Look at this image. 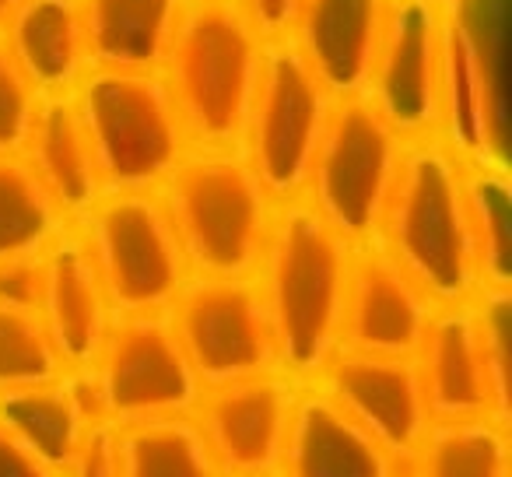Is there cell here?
<instances>
[{"label": "cell", "mask_w": 512, "mask_h": 477, "mask_svg": "<svg viewBox=\"0 0 512 477\" xmlns=\"http://www.w3.org/2000/svg\"><path fill=\"white\" fill-rule=\"evenodd\" d=\"M176 337L193 372L211 383H235L267 369L274 334L264 295L246 278H200L179 288Z\"/></svg>", "instance_id": "cell-9"}, {"label": "cell", "mask_w": 512, "mask_h": 477, "mask_svg": "<svg viewBox=\"0 0 512 477\" xmlns=\"http://www.w3.org/2000/svg\"><path fill=\"white\" fill-rule=\"evenodd\" d=\"M474 235L477 278L488 288H509L512 278V228H509V183L502 165H481L474 179L463 183Z\"/></svg>", "instance_id": "cell-25"}, {"label": "cell", "mask_w": 512, "mask_h": 477, "mask_svg": "<svg viewBox=\"0 0 512 477\" xmlns=\"http://www.w3.org/2000/svg\"><path fill=\"white\" fill-rule=\"evenodd\" d=\"M393 264L425 295L463 302L477 285L474 235L456 158L442 144H418L397 165L383 221Z\"/></svg>", "instance_id": "cell-3"}, {"label": "cell", "mask_w": 512, "mask_h": 477, "mask_svg": "<svg viewBox=\"0 0 512 477\" xmlns=\"http://www.w3.org/2000/svg\"><path fill=\"white\" fill-rule=\"evenodd\" d=\"M334 95L320 85L292 39L264 46L253 106L242 137L249 141V165L274 197H292L309 183L323 127Z\"/></svg>", "instance_id": "cell-7"}, {"label": "cell", "mask_w": 512, "mask_h": 477, "mask_svg": "<svg viewBox=\"0 0 512 477\" xmlns=\"http://www.w3.org/2000/svg\"><path fill=\"white\" fill-rule=\"evenodd\" d=\"M390 0H302L292 46L334 99L365 95Z\"/></svg>", "instance_id": "cell-13"}, {"label": "cell", "mask_w": 512, "mask_h": 477, "mask_svg": "<svg viewBox=\"0 0 512 477\" xmlns=\"http://www.w3.org/2000/svg\"><path fill=\"white\" fill-rule=\"evenodd\" d=\"M425 393L442 414H474L491 400L477 316L449 309L425 330Z\"/></svg>", "instance_id": "cell-22"}, {"label": "cell", "mask_w": 512, "mask_h": 477, "mask_svg": "<svg viewBox=\"0 0 512 477\" xmlns=\"http://www.w3.org/2000/svg\"><path fill=\"white\" fill-rule=\"evenodd\" d=\"M481 355L488 369V390L498 414H509V288H488L484 309L477 313Z\"/></svg>", "instance_id": "cell-29"}, {"label": "cell", "mask_w": 512, "mask_h": 477, "mask_svg": "<svg viewBox=\"0 0 512 477\" xmlns=\"http://www.w3.org/2000/svg\"><path fill=\"white\" fill-rule=\"evenodd\" d=\"M99 379L109 411L123 418L165 414L193 404L197 372L183 355L176 330L151 313H137L113 330Z\"/></svg>", "instance_id": "cell-11"}, {"label": "cell", "mask_w": 512, "mask_h": 477, "mask_svg": "<svg viewBox=\"0 0 512 477\" xmlns=\"http://www.w3.org/2000/svg\"><path fill=\"white\" fill-rule=\"evenodd\" d=\"M22 4V0H0V29L8 25V18L15 15V8Z\"/></svg>", "instance_id": "cell-36"}, {"label": "cell", "mask_w": 512, "mask_h": 477, "mask_svg": "<svg viewBox=\"0 0 512 477\" xmlns=\"http://www.w3.org/2000/svg\"><path fill=\"white\" fill-rule=\"evenodd\" d=\"M74 477H116V442L109 428H92L74 453Z\"/></svg>", "instance_id": "cell-33"}, {"label": "cell", "mask_w": 512, "mask_h": 477, "mask_svg": "<svg viewBox=\"0 0 512 477\" xmlns=\"http://www.w3.org/2000/svg\"><path fill=\"white\" fill-rule=\"evenodd\" d=\"M439 8L442 0H390L365 99L393 134L439 127Z\"/></svg>", "instance_id": "cell-10"}, {"label": "cell", "mask_w": 512, "mask_h": 477, "mask_svg": "<svg viewBox=\"0 0 512 477\" xmlns=\"http://www.w3.org/2000/svg\"><path fill=\"white\" fill-rule=\"evenodd\" d=\"M186 0H78L88 67L158 74Z\"/></svg>", "instance_id": "cell-17"}, {"label": "cell", "mask_w": 512, "mask_h": 477, "mask_svg": "<svg viewBox=\"0 0 512 477\" xmlns=\"http://www.w3.org/2000/svg\"><path fill=\"white\" fill-rule=\"evenodd\" d=\"M99 183L113 193H144L165 183L186 148L162 74L95 71L71 92Z\"/></svg>", "instance_id": "cell-5"}, {"label": "cell", "mask_w": 512, "mask_h": 477, "mask_svg": "<svg viewBox=\"0 0 512 477\" xmlns=\"http://www.w3.org/2000/svg\"><path fill=\"white\" fill-rule=\"evenodd\" d=\"M267 197L246 158L204 151L165 176L162 207L186 264L204 278H246L267 239Z\"/></svg>", "instance_id": "cell-4"}, {"label": "cell", "mask_w": 512, "mask_h": 477, "mask_svg": "<svg viewBox=\"0 0 512 477\" xmlns=\"http://www.w3.org/2000/svg\"><path fill=\"white\" fill-rule=\"evenodd\" d=\"M0 477H46L36 467V456H29L4 428H0Z\"/></svg>", "instance_id": "cell-35"}, {"label": "cell", "mask_w": 512, "mask_h": 477, "mask_svg": "<svg viewBox=\"0 0 512 477\" xmlns=\"http://www.w3.org/2000/svg\"><path fill=\"white\" fill-rule=\"evenodd\" d=\"M288 460L292 477H386L372 435L323 397L306 400L295 414Z\"/></svg>", "instance_id": "cell-21"}, {"label": "cell", "mask_w": 512, "mask_h": 477, "mask_svg": "<svg viewBox=\"0 0 512 477\" xmlns=\"http://www.w3.org/2000/svg\"><path fill=\"white\" fill-rule=\"evenodd\" d=\"M57 358L39 313L0 306V390L50 383L57 376Z\"/></svg>", "instance_id": "cell-27"}, {"label": "cell", "mask_w": 512, "mask_h": 477, "mask_svg": "<svg viewBox=\"0 0 512 477\" xmlns=\"http://www.w3.org/2000/svg\"><path fill=\"white\" fill-rule=\"evenodd\" d=\"M88 214V253L106 302L130 316L169 306L186 285V257L165 207L148 193H113Z\"/></svg>", "instance_id": "cell-8"}, {"label": "cell", "mask_w": 512, "mask_h": 477, "mask_svg": "<svg viewBox=\"0 0 512 477\" xmlns=\"http://www.w3.org/2000/svg\"><path fill=\"white\" fill-rule=\"evenodd\" d=\"M60 207L22 155H0V260L39 257L57 235Z\"/></svg>", "instance_id": "cell-24"}, {"label": "cell", "mask_w": 512, "mask_h": 477, "mask_svg": "<svg viewBox=\"0 0 512 477\" xmlns=\"http://www.w3.org/2000/svg\"><path fill=\"white\" fill-rule=\"evenodd\" d=\"M264 46L235 0H186L158 71L186 141L204 151H225L242 141Z\"/></svg>", "instance_id": "cell-1"}, {"label": "cell", "mask_w": 512, "mask_h": 477, "mask_svg": "<svg viewBox=\"0 0 512 477\" xmlns=\"http://www.w3.org/2000/svg\"><path fill=\"white\" fill-rule=\"evenodd\" d=\"M0 428L46 467H67L78 453V414L67 390L50 383L0 393Z\"/></svg>", "instance_id": "cell-23"}, {"label": "cell", "mask_w": 512, "mask_h": 477, "mask_svg": "<svg viewBox=\"0 0 512 477\" xmlns=\"http://www.w3.org/2000/svg\"><path fill=\"white\" fill-rule=\"evenodd\" d=\"M288 397L271 379H235L211 400V439L235 470H267L278 460Z\"/></svg>", "instance_id": "cell-20"}, {"label": "cell", "mask_w": 512, "mask_h": 477, "mask_svg": "<svg viewBox=\"0 0 512 477\" xmlns=\"http://www.w3.org/2000/svg\"><path fill=\"white\" fill-rule=\"evenodd\" d=\"M67 390V397H71V407H74V414H78V421L85 418V421H95V418H102V414L109 411V404H106V390H102V379L95 376H74L71 379V386H64Z\"/></svg>", "instance_id": "cell-34"}, {"label": "cell", "mask_w": 512, "mask_h": 477, "mask_svg": "<svg viewBox=\"0 0 512 477\" xmlns=\"http://www.w3.org/2000/svg\"><path fill=\"white\" fill-rule=\"evenodd\" d=\"M344 323L358 351L407 358L425 341V292L390 257L369 253L348 271Z\"/></svg>", "instance_id": "cell-14"}, {"label": "cell", "mask_w": 512, "mask_h": 477, "mask_svg": "<svg viewBox=\"0 0 512 477\" xmlns=\"http://www.w3.org/2000/svg\"><path fill=\"white\" fill-rule=\"evenodd\" d=\"M36 106H39V92L18 71L8 46L0 39V155H22L25 141H29Z\"/></svg>", "instance_id": "cell-30"}, {"label": "cell", "mask_w": 512, "mask_h": 477, "mask_svg": "<svg viewBox=\"0 0 512 477\" xmlns=\"http://www.w3.org/2000/svg\"><path fill=\"white\" fill-rule=\"evenodd\" d=\"M330 386L351 421L379 435L386 446L411 449L418 442L425 425V386L407 358L355 351L334 362Z\"/></svg>", "instance_id": "cell-15"}, {"label": "cell", "mask_w": 512, "mask_h": 477, "mask_svg": "<svg viewBox=\"0 0 512 477\" xmlns=\"http://www.w3.org/2000/svg\"><path fill=\"white\" fill-rule=\"evenodd\" d=\"M348 239L313 204H292L274 221L267 246V320L274 348L295 372H313L330 358L344 327Z\"/></svg>", "instance_id": "cell-2"}, {"label": "cell", "mask_w": 512, "mask_h": 477, "mask_svg": "<svg viewBox=\"0 0 512 477\" xmlns=\"http://www.w3.org/2000/svg\"><path fill=\"white\" fill-rule=\"evenodd\" d=\"M123 477H214L200 435L183 421H151L137 428L120 453Z\"/></svg>", "instance_id": "cell-26"}, {"label": "cell", "mask_w": 512, "mask_h": 477, "mask_svg": "<svg viewBox=\"0 0 512 477\" xmlns=\"http://www.w3.org/2000/svg\"><path fill=\"white\" fill-rule=\"evenodd\" d=\"M39 320L60 358L88 362L106 341V292L92 253L78 239H60L43 250V299Z\"/></svg>", "instance_id": "cell-16"}, {"label": "cell", "mask_w": 512, "mask_h": 477, "mask_svg": "<svg viewBox=\"0 0 512 477\" xmlns=\"http://www.w3.org/2000/svg\"><path fill=\"white\" fill-rule=\"evenodd\" d=\"M0 39L39 95H71L88 71L78 0H22Z\"/></svg>", "instance_id": "cell-18"}, {"label": "cell", "mask_w": 512, "mask_h": 477, "mask_svg": "<svg viewBox=\"0 0 512 477\" xmlns=\"http://www.w3.org/2000/svg\"><path fill=\"white\" fill-rule=\"evenodd\" d=\"M400 165V137L365 95L334 99L309 183L316 211L341 239H369L379 228Z\"/></svg>", "instance_id": "cell-6"}, {"label": "cell", "mask_w": 512, "mask_h": 477, "mask_svg": "<svg viewBox=\"0 0 512 477\" xmlns=\"http://www.w3.org/2000/svg\"><path fill=\"white\" fill-rule=\"evenodd\" d=\"M235 8L246 15V22L256 29L264 43L292 36V25L299 18L302 0H235Z\"/></svg>", "instance_id": "cell-32"}, {"label": "cell", "mask_w": 512, "mask_h": 477, "mask_svg": "<svg viewBox=\"0 0 512 477\" xmlns=\"http://www.w3.org/2000/svg\"><path fill=\"white\" fill-rule=\"evenodd\" d=\"M425 477H505V442L488 425H453L435 432Z\"/></svg>", "instance_id": "cell-28"}, {"label": "cell", "mask_w": 512, "mask_h": 477, "mask_svg": "<svg viewBox=\"0 0 512 477\" xmlns=\"http://www.w3.org/2000/svg\"><path fill=\"white\" fill-rule=\"evenodd\" d=\"M22 151L29 155L25 162L32 165L36 179L60 211H92L102 183L71 95H39L29 141Z\"/></svg>", "instance_id": "cell-19"}, {"label": "cell", "mask_w": 512, "mask_h": 477, "mask_svg": "<svg viewBox=\"0 0 512 477\" xmlns=\"http://www.w3.org/2000/svg\"><path fill=\"white\" fill-rule=\"evenodd\" d=\"M439 123L463 158L498 165V113L488 60L460 0H442L439 8Z\"/></svg>", "instance_id": "cell-12"}, {"label": "cell", "mask_w": 512, "mask_h": 477, "mask_svg": "<svg viewBox=\"0 0 512 477\" xmlns=\"http://www.w3.org/2000/svg\"><path fill=\"white\" fill-rule=\"evenodd\" d=\"M39 299H43V253L0 260V306L39 313Z\"/></svg>", "instance_id": "cell-31"}]
</instances>
